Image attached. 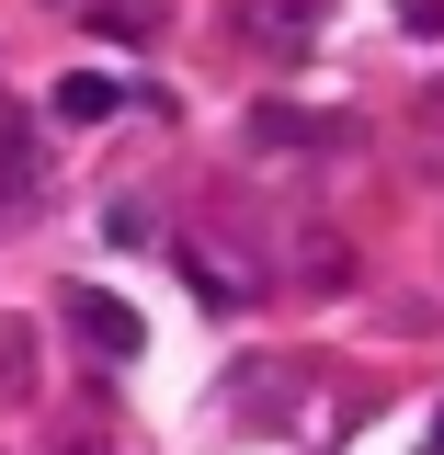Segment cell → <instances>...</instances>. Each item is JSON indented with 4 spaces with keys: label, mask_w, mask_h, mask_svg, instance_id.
<instances>
[{
    "label": "cell",
    "mask_w": 444,
    "mask_h": 455,
    "mask_svg": "<svg viewBox=\"0 0 444 455\" xmlns=\"http://www.w3.org/2000/svg\"><path fill=\"white\" fill-rule=\"evenodd\" d=\"M69 319H80V341H92L103 364H125V353H137V307H125V296H103V284H80V296H69Z\"/></svg>",
    "instance_id": "6da1fadb"
},
{
    "label": "cell",
    "mask_w": 444,
    "mask_h": 455,
    "mask_svg": "<svg viewBox=\"0 0 444 455\" xmlns=\"http://www.w3.org/2000/svg\"><path fill=\"white\" fill-rule=\"evenodd\" d=\"M319 12H331V0H251V35H262L274 57H296L308 35H319Z\"/></svg>",
    "instance_id": "7a4b0ae2"
},
{
    "label": "cell",
    "mask_w": 444,
    "mask_h": 455,
    "mask_svg": "<svg viewBox=\"0 0 444 455\" xmlns=\"http://www.w3.org/2000/svg\"><path fill=\"white\" fill-rule=\"evenodd\" d=\"M103 114H125V92H114L103 68H69L57 80V125H103Z\"/></svg>",
    "instance_id": "3957f363"
},
{
    "label": "cell",
    "mask_w": 444,
    "mask_h": 455,
    "mask_svg": "<svg viewBox=\"0 0 444 455\" xmlns=\"http://www.w3.org/2000/svg\"><path fill=\"white\" fill-rule=\"evenodd\" d=\"M23 194H35V137L0 125V205H23Z\"/></svg>",
    "instance_id": "277c9868"
},
{
    "label": "cell",
    "mask_w": 444,
    "mask_h": 455,
    "mask_svg": "<svg viewBox=\"0 0 444 455\" xmlns=\"http://www.w3.org/2000/svg\"><path fill=\"white\" fill-rule=\"evenodd\" d=\"M433 455H444V421H433Z\"/></svg>",
    "instance_id": "5b68a950"
}]
</instances>
